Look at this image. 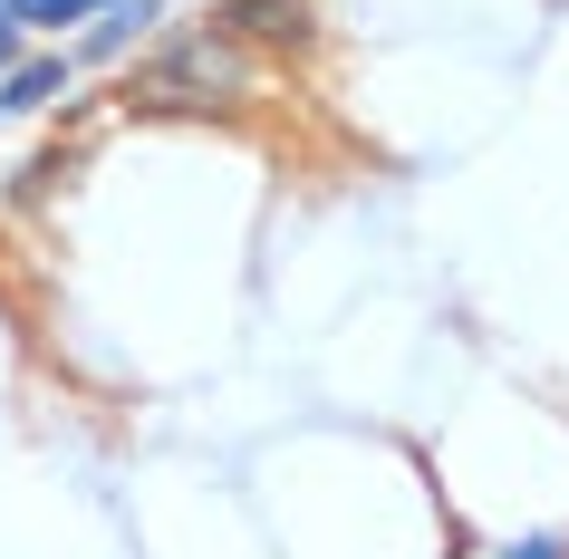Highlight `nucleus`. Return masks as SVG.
<instances>
[{
  "mask_svg": "<svg viewBox=\"0 0 569 559\" xmlns=\"http://www.w3.org/2000/svg\"><path fill=\"white\" fill-rule=\"evenodd\" d=\"M136 97H146V107H241V97H261V68H251L241 39L183 30V39H164V49L136 68Z\"/></svg>",
  "mask_w": 569,
  "mask_h": 559,
  "instance_id": "1",
  "label": "nucleus"
},
{
  "mask_svg": "<svg viewBox=\"0 0 569 559\" xmlns=\"http://www.w3.org/2000/svg\"><path fill=\"white\" fill-rule=\"evenodd\" d=\"M212 30L241 49H309V0H222Z\"/></svg>",
  "mask_w": 569,
  "mask_h": 559,
  "instance_id": "2",
  "label": "nucleus"
},
{
  "mask_svg": "<svg viewBox=\"0 0 569 559\" xmlns=\"http://www.w3.org/2000/svg\"><path fill=\"white\" fill-rule=\"evenodd\" d=\"M154 20H164V0H107L88 30H78V59H88V68H117L126 49L154 30Z\"/></svg>",
  "mask_w": 569,
  "mask_h": 559,
  "instance_id": "3",
  "label": "nucleus"
},
{
  "mask_svg": "<svg viewBox=\"0 0 569 559\" xmlns=\"http://www.w3.org/2000/svg\"><path fill=\"white\" fill-rule=\"evenodd\" d=\"M68 78H78V59H59V49H39V59H20L10 78H0V117H39V107H59Z\"/></svg>",
  "mask_w": 569,
  "mask_h": 559,
  "instance_id": "4",
  "label": "nucleus"
},
{
  "mask_svg": "<svg viewBox=\"0 0 569 559\" xmlns=\"http://www.w3.org/2000/svg\"><path fill=\"white\" fill-rule=\"evenodd\" d=\"M97 10H107V0H10V30H20V39H30V30L59 39V30H88Z\"/></svg>",
  "mask_w": 569,
  "mask_h": 559,
  "instance_id": "5",
  "label": "nucleus"
},
{
  "mask_svg": "<svg viewBox=\"0 0 569 559\" xmlns=\"http://www.w3.org/2000/svg\"><path fill=\"white\" fill-rule=\"evenodd\" d=\"M502 559H569V540H560V530H531V540H511Z\"/></svg>",
  "mask_w": 569,
  "mask_h": 559,
  "instance_id": "6",
  "label": "nucleus"
},
{
  "mask_svg": "<svg viewBox=\"0 0 569 559\" xmlns=\"http://www.w3.org/2000/svg\"><path fill=\"white\" fill-rule=\"evenodd\" d=\"M20 59H30V39H20V30H10V20H0V78H10V68H20Z\"/></svg>",
  "mask_w": 569,
  "mask_h": 559,
  "instance_id": "7",
  "label": "nucleus"
},
{
  "mask_svg": "<svg viewBox=\"0 0 569 559\" xmlns=\"http://www.w3.org/2000/svg\"><path fill=\"white\" fill-rule=\"evenodd\" d=\"M0 20H10V0H0Z\"/></svg>",
  "mask_w": 569,
  "mask_h": 559,
  "instance_id": "8",
  "label": "nucleus"
}]
</instances>
